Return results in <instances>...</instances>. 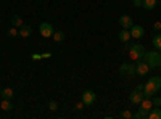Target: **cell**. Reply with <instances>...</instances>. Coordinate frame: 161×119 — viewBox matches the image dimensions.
I'll return each instance as SVG.
<instances>
[{"mask_svg":"<svg viewBox=\"0 0 161 119\" xmlns=\"http://www.w3.org/2000/svg\"><path fill=\"white\" fill-rule=\"evenodd\" d=\"M153 31H156V32L161 31V21H156V23L153 24Z\"/></svg>","mask_w":161,"mask_h":119,"instance_id":"484cf974","label":"cell"},{"mask_svg":"<svg viewBox=\"0 0 161 119\" xmlns=\"http://www.w3.org/2000/svg\"><path fill=\"white\" fill-rule=\"evenodd\" d=\"M7 34H8V37H16V35H19V31H18V28H15V26H13V28H10L8 31H7Z\"/></svg>","mask_w":161,"mask_h":119,"instance_id":"44dd1931","label":"cell"},{"mask_svg":"<svg viewBox=\"0 0 161 119\" xmlns=\"http://www.w3.org/2000/svg\"><path fill=\"white\" fill-rule=\"evenodd\" d=\"M119 24H121V28H123V29H130L134 26V21H132V18L129 15H123L119 18Z\"/></svg>","mask_w":161,"mask_h":119,"instance_id":"30bf717a","label":"cell"},{"mask_svg":"<svg viewBox=\"0 0 161 119\" xmlns=\"http://www.w3.org/2000/svg\"><path fill=\"white\" fill-rule=\"evenodd\" d=\"M13 95H15V94H13V89H10V87H7V89H3V90H2V97H3V98L11 100V98H13Z\"/></svg>","mask_w":161,"mask_h":119,"instance_id":"ffe728a7","label":"cell"},{"mask_svg":"<svg viewBox=\"0 0 161 119\" xmlns=\"http://www.w3.org/2000/svg\"><path fill=\"white\" fill-rule=\"evenodd\" d=\"M0 108H2L3 111H11L15 106H13V103H11L8 98H3L2 101H0Z\"/></svg>","mask_w":161,"mask_h":119,"instance_id":"9a60e30c","label":"cell"},{"mask_svg":"<svg viewBox=\"0 0 161 119\" xmlns=\"http://www.w3.org/2000/svg\"><path fill=\"white\" fill-rule=\"evenodd\" d=\"M132 3H134V7H136V8H140L142 7V0H132Z\"/></svg>","mask_w":161,"mask_h":119,"instance_id":"4316f807","label":"cell"},{"mask_svg":"<svg viewBox=\"0 0 161 119\" xmlns=\"http://www.w3.org/2000/svg\"><path fill=\"white\" fill-rule=\"evenodd\" d=\"M84 106H86V105H84V101L80 100V101H77V103H76L74 110H76V111H80V110H84Z\"/></svg>","mask_w":161,"mask_h":119,"instance_id":"d4e9b609","label":"cell"},{"mask_svg":"<svg viewBox=\"0 0 161 119\" xmlns=\"http://www.w3.org/2000/svg\"><path fill=\"white\" fill-rule=\"evenodd\" d=\"M119 117H123V119H132V117H134V114H132L130 111H127V110H124V111H121V114H119Z\"/></svg>","mask_w":161,"mask_h":119,"instance_id":"7402d4cb","label":"cell"},{"mask_svg":"<svg viewBox=\"0 0 161 119\" xmlns=\"http://www.w3.org/2000/svg\"><path fill=\"white\" fill-rule=\"evenodd\" d=\"M152 103H153V106H158V108H161V97H153L152 98Z\"/></svg>","mask_w":161,"mask_h":119,"instance_id":"603a6c76","label":"cell"},{"mask_svg":"<svg viewBox=\"0 0 161 119\" xmlns=\"http://www.w3.org/2000/svg\"><path fill=\"white\" fill-rule=\"evenodd\" d=\"M130 31L129 29H123V31H119V41L123 42V44H127L130 41Z\"/></svg>","mask_w":161,"mask_h":119,"instance_id":"7c38bea8","label":"cell"},{"mask_svg":"<svg viewBox=\"0 0 161 119\" xmlns=\"http://www.w3.org/2000/svg\"><path fill=\"white\" fill-rule=\"evenodd\" d=\"M136 69H137V76H145V74L150 73V66L147 64L143 60H140V61H137V64H136Z\"/></svg>","mask_w":161,"mask_h":119,"instance_id":"52a82bcc","label":"cell"},{"mask_svg":"<svg viewBox=\"0 0 161 119\" xmlns=\"http://www.w3.org/2000/svg\"><path fill=\"white\" fill-rule=\"evenodd\" d=\"M64 32L63 31H55V32H53V35H52V39H53V42H55V44H61L63 41H64Z\"/></svg>","mask_w":161,"mask_h":119,"instance_id":"5bb4252c","label":"cell"},{"mask_svg":"<svg viewBox=\"0 0 161 119\" xmlns=\"http://www.w3.org/2000/svg\"><path fill=\"white\" fill-rule=\"evenodd\" d=\"M48 110H52V111H57V110H58V103L52 100V101L48 103Z\"/></svg>","mask_w":161,"mask_h":119,"instance_id":"cb8c5ba5","label":"cell"},{"mask_svg":"<svg viewBox=\"0 0 161 119\" xmlns=\"http://www.w3.org/2000/svg\"><path fill=\"white\" fill-rule=\"evenodd\" d=\"M152 44H153L155 50H161V34H159V32L153 35V41H152Z\"/></svg>","mask_w":161,"mask_h":119,"instance_id":"ac0fdd59","label":"cell"},{"mask_svg":"<svg viewBox=\"0 0 161 119\" xmlns=\"http://www.w3.org/2000/svg\"><path fill=\"white\" fill-rule=\"evenodd\" d=\"M143 61L150 66V69L156 68L158 63L161 61V53H159V50H152V51H145V55H143Z\"/></svg>","mask_w":161,"mask_h":119,"instance_id":"6da1fadb","label":"cell"},{"mask_svg":"<svg viewBox=\"0 0 161 119\" xmlns=\"http://www.w3.org/2000/svg\"><path fill=\"white\" fill-rule=\"evenodd\" d=\"M156 94H158V89H156L152 82H147L145 87H143V97H145V98H153Z\"/></svg>","mask_w":161,"mask_h":119,"instance_id":"8992f818","label":"cell"},{"mask_svg":"<svg viewBox=\"0 0 161 119\" xmlns=\"http://www.w3.org/2000/svg\"><path fill=\"white\" fill-rule=\"evenodd\" d=\"M18 31H19V35H21V37H29V35L32 34V28H31L29 24H23V26H19Z\"/></svg>","mask_w":161,"mask_h":119,"instance_id":"8fae6325","label":"cell"},{"mask_svg":"<svg viewBox=\"0 0 161 119\" xmlns=\"http://www.w3.org/2000/svg\"><path fill=\"white\" fill-rule=\"evenodd\" d=\"M156 2L158 0H142V7L145 8V10H155V7H156Z\"/></svg>","mask_w":161,"mask_h":119,"instance_id":"2e32d148","label":"cell"},{"mask_svg":"<svg viewBox=\"0 0 161 119\" xmlns=\"http://www.w3.org/2000/svg\"><path fill=\"white\" fill-rule=\"evenodd\" d=\"M156 68H158V69H159V71H161V61H159V63H158V66H156Z\"/></svg>","mask_w":161,"mask_h":119,"instance_id":"f546056e","label":"cell"},{"mask_svg":"<svg viewBox=\"0 0 161 119\" xmlns=\"http://www.w3.org/2000/svg\"><path fill=\"white\" fill-rule=\"evenodd\" d=\"M145 97H143V92L142 90H132V94H130V97H129V100H130V103L132 105H139L142 100H143Z\"/></svg>","mask_w":161,"mask_h":119,"instance_id":"ba28073f","label":"cell"},{"mask_svg":"<svg viewBox=\"0 0 161 119\" xmlns=\"http://www.w3.org/2000/svg\"><path fill=\"white\" fill-rule=\"evenodd\" d=\"M129 31H130V37H132V39H142L143 34H145L143 28H142V26H137V24H134Z\"/></svg>","mask_w":161,"mask_h":119,"instance_id":"9c48e42d","label":"cell"},{"mask_svg":"<svg viewBox=\"0 0 161 119\" xmlns=\"http://www.w3.org/2000/svg\"><path fill=\"white\" fill-rule=\"evenodd\" d=\"M0 24H2V21H0Z\"/></svg>","mask_w":161,"mask_h":119,"instance_id":"1f68e13d","label":"cell"},{"mask_svg":"<svg viewBox=\"0 0 161 119\" xmlns=\"http://www.w3.org/2000/svg\"><path fill=\"white\" fill-rule=\"evenodd\" d=\"M148 82H152L158 90L161 89V77H159V76H153V77H150V79H148Z\"/></svg>","mask_w":161,"mask_h":119,"instance_id":"d6986e66","label":"cell"},{"mask_svg":"<svg viewBox=\"0 0 161 119\" xmlns=\"http://www.w3.org/2000/svg\"><path fill=\"white\" fill-rule=\"evenodd\" d=\"M50 57H52L50 51H47V53H42V58H50Z\"/></svg>","mask_w":161,"mask_h":119,"instance_id":"83f0119b","label":"cell"},{"mask_svg":"<svg viewBox=\"0 0 161 119\" xmlns=\"http://www.w3.org/2000/svg\"><path fill=\"white\" fill-rule=\"evenodd\" d=\"M143 55H145V48L142 44H136V45H132L130 50H129V57L132 61H140L143 60Z\"/></svg>","mask_w":161,"mask_h":119,"instance_id":"7a4b0ae2","label":"cell"},{"mask_svg":"<svg viewBox=\"0 0 161 119\" xmlns=\"http://www.w3.org/2000/svg\"><path fill=\"white\" fill-rule=\"evenodd\" d=\"M119 74L124 77H134V76H137V69L132 63H124L119 66Z\"/></svg>","mask_w":161,"mask_h":119,"instance_id":"3957f363","label":"cell"},{"mask_svg":"<svg viewBox=\"0 0 161 119\" xmlns=\"http://www.w3.org/2000/svg\"><path fill=\"white\" fill-rule=\"evenodd\" d=\"M39 32H40V35H42V37L48 39V37L53 35L55 29H53V26H52L50 23H40V26H39Z\"/></svg>","mask_w":161,"mask_h":119,"instance_id":"277c9868","label":"cell"},{"mask_svg":"<svg viewBox=\"0 0 161 119\" xmlns=\"http://www.w3.org/2000/svg\"><path fill=\"white\" fill-rule=\"evenodd\" d=\"M148 119H161V108L153 106V108L148 111Z\"/></svg>","mask_w":161,"mask_h":119,"instance_id":"4fadbf2b","label":"cell"},{"mask_svg":"<svg viewBox=\"0 0 161 119\" xmlns=\"http://www.w3.org/2000/svg\"><path fill=\"white\" fill-rule=\"evenodd\" d=\"M0 95H2V87H0Z\"/></svg>","mask_w":161,"mask_h":119,"instance_id":"4dcf8cb0","label":"cell"},{"mask_svg":"<svg viewBox=\"0 0 161 119\" xmlns=\"http://www.w3.org/2000/svg\"><path fill=\"white\" fill-rule=\"evenodd\" d=\"M143 87H145L143 84H137V87H136V89H137V90H142V92H143Z\"/></svg>","mask_w":161,"mask_h":119,"instance_id":"f1b7e54d","label":"cell"},{"mask_svg":"<svg viewBox=\"0 0 161 119\" xmlns=\"http://www.w3.org/2000/svg\"><path fill=\"white\" fill-rule=\"evenodd\" d=\"M10 21H11V24L15 26V28H19V26L24 24V23H23V18H21L19 15H13V16L10 18Z\"/></svg>","mask_w":161,"mask_h":119,"instance_id":"e0dca14e","label":"cell"},{"mask_svg":"<svg viewBox=\"0 0 161 119\" xmlns=\"http://www.w3.org/2000/svg\"><path fill=\"white\" fill-rule=\"evenodd\" d=\"M95 98H97V95L93 94L92 90H86L82 95H80V100L84 101V105L86 106H90V105H93V101H95Z\"/></svg>","mask_w":161,"mask_h":119,"instance_id":"5b68a950","label":"cell"}]
</instances>
